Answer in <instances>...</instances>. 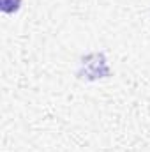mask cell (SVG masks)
Masks as SVG:
<instances>
[{
  "label": "cell",
  "mask_w": 150,
  "mask_h": 152,
  "mask_svg": "<svg viewBox=\"0 0 150 152\" xmlns=\"http://www.w3.org/2000/svg\"><path fill=\"white\" fill-rule=\"evenodd\" d=\"M21 2H23V0H0V9H2V12H5V14H12V12L20 11Z\"/></svg>",
  "instance_id": "cell-1"
}]
</instances>
